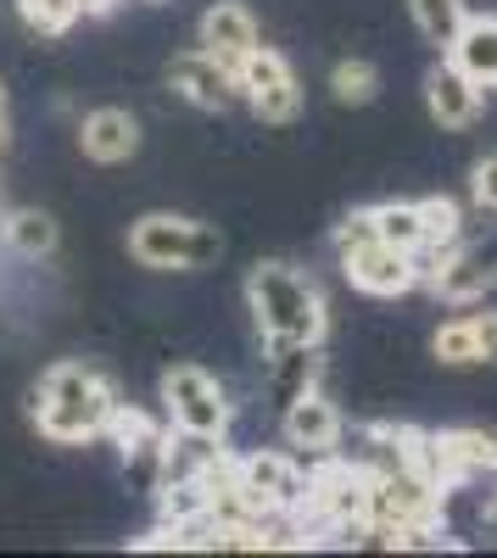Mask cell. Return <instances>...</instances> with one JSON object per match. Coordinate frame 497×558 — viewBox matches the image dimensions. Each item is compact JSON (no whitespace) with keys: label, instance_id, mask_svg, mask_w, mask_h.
I'll return each instance as SVG.
<instances>
[{"label":"cell","instance_id":"1","mask_svg":"<svg viewBox=\"0 0 497 558\" xmlns=\"http://www.w3.org/2000/svg\"><path fill=\"white\" fill-rule=\"evenodd\" d=\"M246 307H252V324L263 336V352L275 363L280 352L291 347H325V330H330V307L319 296V286L291 268V263H257L246 274Z\"/></svg>","mask_w":497,"mask_h":558},{"label":"cell","instance_id":"2","mask_svg":"<svg viewBox=\"0 0 497 558\" xmlns=\"http://www.w3.org/2000/svg\"><path fill=\"white\" fill-rule=\"evenodd\" d=\"M112 413H118V397H112L101 368H89V363H57V368H45V380L34 391V425H39L45 441L107 436Z\"/></svg>","mask_w":497,"mask_h":558},{"label":"cell","instance_id":"3","mask_svg":"<svg viewBox=\"0 0 497 558\" xmlns=\"http://www.w3.org/2000/svg\"><path fill=\"white\" fill-rule=\"evenodd\" d=\"M129 252L146 268H213L223 257V235L202 218L179 213H146L129 229Z\"/></svg>","mask_w":497,"mask_h":558},{"label":"cell","instance_id":"4","mask_svg":"<svg viewBox=\"0 0 497 558\" xmlns=\"http://www.w3.org/2000/svg\"><path fill=\"white\" fill-rule=\"evenodd\" d=\"M162 408H168L173 430H196V436L230 430V397H223V386L196 363H173L162 375Z\"/></svg>","mask_w":497,"mask_h":558},{"label":"cell","instance_id":"5","mask_svg":"<svg viewBox=\"0 0 497 558\" xmlns=\"http://www.w3.org/2000/svg\"><path fill=\"white\" fill-rule=\"evenodd\" d=\"M241 78V101L252 107V118L263 123H291L302 112V89H296V73L291 62L275 51V45H257V51L235 68Z\"/></svg>","mask_w":497,"mask_h":558},{"label":"cell","instance_id":"6","mask_svg":"<svg viewBox=\"0 0 497 558\" xmlns=\"http://www.w3.org/2000/svg\"><path fill=\"white\" fill-rule=\"evenodd\" d=\"M235 475L252 492V502L263 514H302L307 502V470L291 452H246L235 458Z\"/></svg>","mask_w":497,"mask_h":558},{"label":"cell","instance_id":"7","mask_svg":"<svg viewBox=\"0 0 497 558\" xmlns=\"http://www.w3.org/2000/svg\"><path fill=\"white\" fill-rule=\"evenodd\" d=\"M341 274L364 296H402V291L425 286V263L414 252H402V246H386V241H369V246L347 252L341 257Z\"/></svg>","mask_w":497,"mask_h":558},{"label":"cell","instance_id":"8","mask_svg":"<svg viewBox=\"0 0 497 558\" xmlns=\"http://www.w3.org/2000/svg\"><path fill=\"white\" fill-rule=\"evenodd\" d=\"M168 84L185 96L191 107H202V112H223V107H235L241 101V78H235V68H223L213 51H179L173 62H168Z\"/></svg>","mask_w":497,"mask_h":558},{"label":"cell","instance_id":"9","mask_svg":"<svg viewBox=\"0 0 497 558\" xmlns=\"http://www.w3.org/2000/svg\"><path fill=\"white\" fill-rule=\"evenodd\" d=\"M425 107L441 129H475L481 112H486V89L453 62V57H441L431 73H425Z\"/></svg>","mask_w":497,"mask_h":558},{"label":"cell","instance_id":"10","mask_svg":"<svg viewBox=\"0 0 497 558\" xmlns=\"http://www.w3.org/2000/svg\"><path fill=\"white\" fill-rule=\"evenodd\" d=\"M425 286L436 302H453V307H470L481 302L492 286H497V252H481V246H459V252H447L431 274H425Z\"/></svg>","mask_w":497,"mask_h":558},{"label":"cell","instance_id":"11","mask_svg":"<svg viewBox=\"0 0 497 558\" xmlns=\"http://www.w3.org/2000/svg\"><path fill=\"white\" fill-rule=\"evenodd\" d=\"M280 430H286V447L307 452V458H330L341 447V430H347V418L341 408L325 397V391H307L296 397L286 413H280Z\"/></svg>","mask_w":497,"mask_h":558},{"label":"cell","instance_id":"12","mask_svg":"<svg viewBox=\"0 0 497 558\" xmlns=\"http://www.w3.org/2000/svg\"><path fill=\"white\" fill-rule=\"evenodd\" d=\"M196 45H202V51H213L223 68H241L257 45H263V28H257V17L241 7V0H218V7L202 12Z\"/></svg>","mask_w":497,"mask_h":558},{"label":"cell","instance_id":"13","mask_svg":"<svg viewBox=\"0 0 497 558\" xmlns=\"http://www.w3.org/2000/svg\"><path fill=\"white\" fill-rule=\"evenodd\" d=\"M497 470V436L486 430H436V475L441 486H459Z\"/></svg>","mask_w":497,"mask_h":558},{"label":"cell","instance_id":"14","mask_svg":"<svg viewBox=\"0 0 497 558\" xmlns=\"http://www.w3.org/2000/svg\"><path fill=\"white\" fill-rule=\"evenodd\" d=\"M78 146L89 162H129L141 151V123H134L123 107H96L78 123Z\"/></svg>","mask_w":497,"mask_h":558},{"label":"cell","instance_id":"15","mask_svg":"<svg viewBox=\"0 0 497 558\" xmlns=\"http://www.w3.org/2000/svg\"><path fill=\"white\" fill-rule=\"evenodd\" d=\"M447 57H453L481 89H497V17L492 12H470V23H464V34L453 39V51H447Z\"/></svg>","mask_w":497,"mask_h":558},{"label":"cell","instance_id":"16","mask_svg":"<svg viewBox=\"0 0 497 558\" xmlns=\"http://www.w3.org/2000/svg\"><path fill=\"white\" fill-rule=\"evenodd\" d=\"M319 347H291V352H280L275 357V375H268V386H275V402L280 408H291L296 397H307V391H319Z\"/></svg>","mask_w":497,"mask_h":558},{"label":"cell","instance_id":"17","mask_svg":"<svg viewBox=\"0 0 497 558\" xmlns=\"http://www.w3.org/2000/svg\"><path fill=\"white\" fill-rule=\"evenodd\" d=\"M409 17L420 28L425 45H436V51H453V39L464 34L470 23V7L464 0H409Z\"/></svg>","mask_w":497,"mask_h":558},{"label":"cell","instance_id":"18","mask_svg":"<svg viewBox=\"0 0 497 558\" xmlns=\"http://www.w3.org/2000/svg\"><path fill=\"white\" fill-rule=\"evenodd\" d=\"M375 229H380V241L386 246H402V252H425V235H431V223H425V202H380L375 207Z\"/></svg>","mask_w":497,"mask_h":558},{"label":"cell","instance_id":"19","mask_svg":"<svg viewBox=\"0 0 497 558\" xmlns=\"http://www.w3.org/2000/svg\"><path fill=\"white\" fill-rule=\"evenodd\" d=\"M0 235H7V246L17 257H51L57 252V218L39 213V207H17V213H7Z\"/></svg>","mask_w":497,"mask_h":558},{"label":"cell","instance_id":"20","mask_svg":"<svg viewBox=\"0 0 497 558\" xmlns=\"http://www.w3.org/2000/svg\"><path fill=\"white\" fill-rule=\"evenodd\" d=\"M123 470H129V486L134 492H162V470H168V430L162 425H151L141 441H134L129 452H123Z\"/></svg>","mask_w":497,"mask_h":558},{"label":"cell","instance_id":"21","mask_svg":"<svg viewBox=\"0 0 497 558\" xmlns=\"http://www.w3.org/2000/svg\"><path fill=\"white\" fill-rule=\"evenodd\" d=\"M431 352H436V363H447V368H475V363H481L475 318H470V313H464V318H447L441 330L431 336Z\"/></svg>","mask_w":497,"mask_h":558},{"label":"cell","instance_id":"22","mask_svg":"<svg viewBox=\"0 0 497 558\" xmlns=\"http://www.w3.org/2000/svg\"><path fill=\"white\" fill-rule=\"evenodd\" d=\"M330 96H336L341 107H369V101L380 96V73H375V62H364V57L336 62V68H330Z\"/></svg>","mask_w":497,"mask_h":558},{"label":"cell","instance_id":"23","mask_svg":"<svg viewBox=\"0 0 497 558\" xmlns=\"http://www.w3.org/2000/svg\"><path fill=\"white\" fill-rule=\"evenodd\" d=\"M17 12H23V23L39 28V34H62V28L78 23L84 0H17Z\"/></svg>","mask_w":497,"mask_h":558},{"label":"cell","instance_id":"24","mask_svg":"<svg viewBox=\"0 0 497 558\" xmlns=\"http://www.w3.org/2000/svg\"><path fill=\"white\" fill-rule=\"evenodd\" d=\"M369 241H380L375 207H357V213H347V218L336 223V257H347V252H357V246H369Z\"/></svg>","mask_w":497,"mask_h":558},{"label":"cell","instance_id":"25","mask_svg":"<svg viewBox=\"0 0 497 558\" xmlns=\"http://www.w3.org/2000/svg\"><path fill=\"white\" fill-rule=\"evenodd\" d=\"M470 196L481 213H497V151H486L475 168H470Z\"/></svg>","mask_w":497,"mask_h":558},{"label":"cell","instance_id":"26","mask_svg":"<svg viewBox=\"0 0 497 558\" xmlns=\"http://www.w3.org/2000/svg\"><path fill=\"white\" fill-rule=\"evenodd\" d=\"M475 318V336H481V363H497V313H470Z\"/></svg>","mask_w":497,"mask_h":558},{"label":"cell","instance_id":"27","mask_svg":"<svg viewBox=\"0 0 497 558\" xmlns=\"http://www.w3.org/2000/svg\"><path fill=\"white\" fill-rule=\"evenodd\" d=\"M481 531L497 536V492H486V502H481Z\"/></svg>","mask_w":497,"mask_h":558},{"label":"cell","instance_id":"28","mask_svg":"<svg viewBox=\"0 0 497 558\" xmlns=\"http://www.w3.org/2000/svg\"><path fill=\"white\" fill-rule=\"evenodd\" d=\"M0 118H7V84H0Z\"/></svg>","mask_w":497,"mask_h":558},{"label":"cell","instance_id":"29","mask_svg":"<svg viewBox=\"0 0 497 558\" xmlns=\"http://www.w3.org/2000/svg\"><path fill=\"white\" fill-rule=\"evenodd\" d=\"M0 140H7V118H0Z\"/></svg>","mask_w":497,"mask_h":558}]
</instances>
